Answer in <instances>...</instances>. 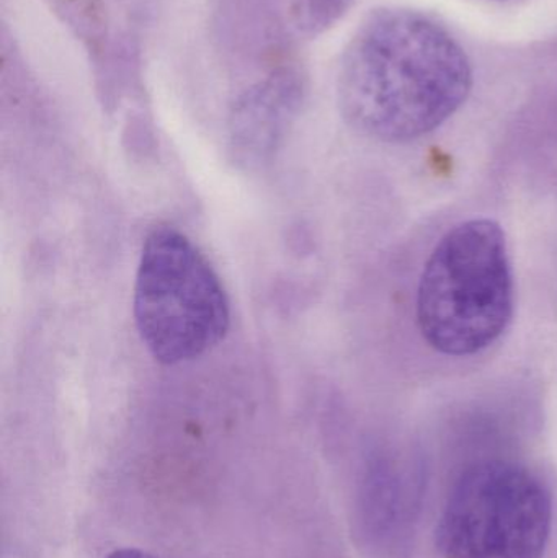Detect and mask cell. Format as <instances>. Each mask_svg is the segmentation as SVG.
Here are the masks:
<instances>
[{"label": "cell", "mask_w": 557, "mask_h": 558, "mask_svg": "<svg viewBox=\"0 0 557 558\" xmlns=\"http://www.w3.org/2000/svg\"><path fill=\"white\" fill-rule=\"evenodd\" d=\"M552 523V498L538 477L510 462H484L455 485L438 547L447 558H542Z\"/></svg>", "instance_id": "cell-4"}, {"label": "cell", "mask_w": 557, "mask_h": 558, "mask_svg": "<svg viewBox=\"0 0 557 558\" xmlns=\"http://www.w3.org/2000/svg\"><path fill=\"white\" fill-rule=\"evenodd\" d=\"M375 487L372 488V510L375 523L386 533L408 523L414 510L415 488L409 485V478H402L395 472H382L376 475Z\"/></svg>", "instance_id": "cell-6"}, {"label": "cell", "mask_w": 557, "mask_h": 558, "mask_svg": "<svg viewBox=\"0 0 557 558\" xmlns=\"http://www.w3.org/2000/svg\"><path fill=\"white\" fill-rule=\"evenodd\" d=\"M415 311L428 347L447 356H473L506 333L516 284L499 222L470 219L440 239L422 271Z\"/></svg>", "instance_id": "cell-2"}, {"label": "cell", "mask_w": 557, "mask_h": 558, "mask_svg": "<svg viewBox=\"0 0 557 558\" xmlns=\"http://www.w3.org/2000/svg\"><path fill=\"white\" fill-rule=\"evenodd\" d=\"M306 81L293 68H281L245 88L228 118V153L244 170L270 163L300 117Z\"/></svg>", "instance_id": "cell-5"}, {"label": "cell", "mask_w": 557, "mask_h": 558, "mask_svg": "<svg viewBox=\"0 0 557 558\" xmlns=\"http://www.w3.org/2000/svg\"><path fill=\"white\" fill-rule=\"evenodd\" d=\"M471 87L470 59L447 28L414 10L379 9L343 52L337 100L353 130L401 144L450 120Z\"/></svg>", "instance_id": "cell-1"}, {"label": "cell", "mask_w": 557, "mask_h": 558, "mask_svg": "<svg viewBox=\"0 0 557 558\" xmlns=\"http://www.w3.org/2000/svg\"><path fill=\"white\" fill-rule=\"evenodd\" d=\"M352 0H290L291 22L300 35L313 38L332 28Z\"/></svg>", "instance_id": "cell-7"}, {"label": "cell", "mask_w": 557, "mask_h": 558, "mask_svg": "<svg viewBox=\"0 0 557 558\" xmlns=\"http://www.w3.org/2000/svg\"><path fill=\"white\" fill-rule=\"evenodd\" d=\"M107 558H159L153 556V554L143 553V550L137 549H120L111 553Z\"/></svg>", "instance_id": "cell-8"}, {"label": "cell", "mask_w": 557, "mask_h": 558, "mask_svg": "<svg viewBox=\"0 0 557 558\" xmlns=\"http://www.w3.org/2000/svg\"><path fill=\"white\" fill-rule=\"evenodd\" d=\"M133 314L146 350L164 366L198 360L231 328V301L198 245L169 225L144 239Z\"/></svg>", "instance_id": "cell-3"}]
</instances>
